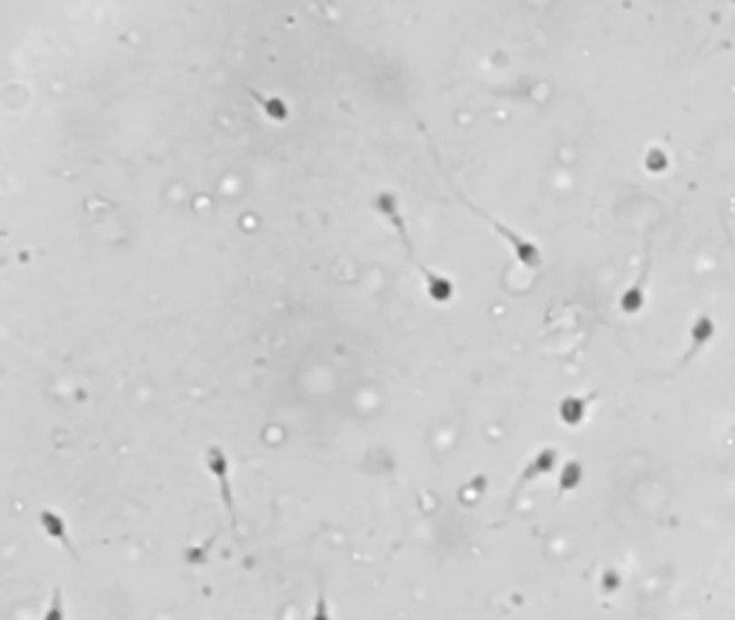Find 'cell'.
<instances>
[{
    "instance_id": "1",
    "label": "cell",
    "mask_w": 735,
    "mask_h": 620,
    "mask_svg": "<svg viewBox=\"0 0 735 620\" xmlns=\"http://www.w3.org/2000/svg\"><path fill=\"white\" fill-rule=\"evenodd\" d=\"M373 209L382 215V218L389 222L391 229L397 233V240L401 242L403 248H406L408 261L414 265V270H417L421 274V278L425 281V287H427V293H430V298L436 300V301H444V300L451 298V293H453L451 282H449L444 276L436 274L434 270H430V267H427L425 263H421V259L417 254V248H414V242L410 240L406 215H403V212H401V203H399V196L395 195V192L382 190L380 195H375Z\"/></svg>"
},
{
    "instance_id": "2",
    "label": "cell",
    "mask_w": 735,
    "mask_h": 620,
    "mask_svg": "<svg viewBox=\"0 0 735 620\" xmlns=\"http://www.w3.org/2000/svg\"><path fill=\"white\" fill-rule=\"evenodd\" d=\"M205 465H208L209 474L216 481V487H218V496L222 502V509H225L227 517H229V523L233 528V532H239V521H237V509H236V491H233V482H231V463L227 453L222 451L220 446H209L205 451Z\"/></svg>"
},
{
    "instance_id": "3",
    "label": "cell",
    "mask_w": 735,
    "mask_h": 620,
    "mask_svg": "<svg viewBox=\"0 0 735 620\" xmlns=\"http://www.w3.org/2000/svg\"><path fill=\"white\" fill-rule=\"evenodd\" d=\"M39 523H42L45 537L56 540V543L65 549V554H70L73 560H80L76 545H73V540H72L70 528H67V521L63 520V515H59L53 509H44L42 513H39Z\"/></svg>"
},
{
    "instance_id": "4",
    "label": "cell",
    "mask_w": 735,
    "mask_h": 620,
    "mask_svg": "<svg viewBox=\"0 0 735 620\" xmlns=\"http://www.w3.org/2000/svg\"><path fill=\"white\" fill-rule=\"evenodd\" d=\"M65 596H63L61 586H54L53 593H50L48 607H45V614L42 620H65Z\"/></svg>"
},
{
    "instance_id": "5",
    "label": "cell",
    "mask_w": 735,
    "mask_h": 620,
    "mask_svg": "<svg viewBox=\"0 0 735 620\" xmlns=\"http://www.w3.org/2000/svg\"><path fill=\"white\" fill-rule=\"evenodd\" d=\"M309 620H333V614H330V606H328V596H326V593H324L322 584L317 586L315 603H313V612H311Z\"/></svg>"
}]
</instances>
